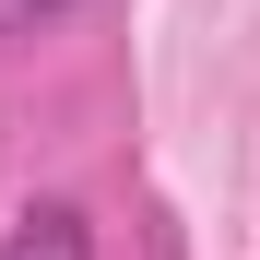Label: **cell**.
<instances>
[{
	"mask_svg": "<svg viewBox=\"0 0 260 260\" xmlns=\"http://www.w3.org/2000/svg\"><path fill=\"white\" fill-rule=\"evenodd\" d=\"M0 260H95V225H83L71 201H36L12 237H0Z\"/></svg>",
	"mask_w": 260,
	"mask_h": 260,
	"instance_id": "6da1fadb",
	"label": "cell"
},
{
	"mask_svg": "<svg viewBox=\"0 0 260 260\" xmlns=\"http://www.w3.org/2000/svg\"><path fill=\"white\" fill-rule=\"evenodd\" d=\"M71 0H0V36H36V24H59Z\"/></svg>",
	"mask_w": 260,
	"mask_h": 260,
	"instance_id": "7a4b0ae2",
	"label": "cell"
}]
</instances>
